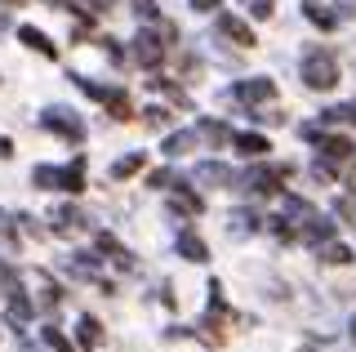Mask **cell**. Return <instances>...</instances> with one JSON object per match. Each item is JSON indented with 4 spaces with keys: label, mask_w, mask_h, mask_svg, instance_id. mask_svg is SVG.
<instances>
[{
    "label": "cell",
    "mask_w": 356,
    "mask_h": 352,
    "mask_svg": "<svg viewBox=\"0 0 356 352\" xmlns=\"http://www.w3.org/2000/svg\"><path fill=\"white\" fill-rule=\"evenodd\" d=\"M31 183H36V188L81 192L85 188V161H72V165H63V170H54V165H36V170H31Z\"/></svg>",
    "instance_id": "1"
},
{
    "label": "cell",
    "mask_w": 356,
    "mask_h": 352,
    "mask_svg": "<svg viewBox=\"0 0 356 352\" xmlns=\"http://www.w3.org/2000/svg\"><path fill=\"white\" fill-rule=\"evenodd\" d=\"M303 85H307V90H334V85H339V63H334V54L307 49V58H303Z\"/></svg>",
    "instance_id": "2"
},
{
    "label": "cell",
    "mask_w": 356,
    "mask_h": 352,
    "mask_svg": "<svg viewBox=\"0 0 356 352\" xmlns=\"http://www.w3.org/2000/svg\"><path fill=\"white\" fill-rule=\"evenodd\" d=\"M44 129H54L58 138L67 143H85V120L76 116V112H67V107H44Z\"/></svg>",
    "instance_id": "3"
},
{
    "label": "cell",
    "mask_w": 356,
    "mask_h": 352,
    "mask_svg": "<svg viewBox=\"0 0 356 352\" xmlns=\"http://www.w3.org/2000/svg\"><path fill=\"white\" fill-rule=\"evenodd\" d=\"M285 179H289V165H254V170L245 174V188L259 192V196H267V192L281 188Z\"/></svg>",
    "instance_id": "4"
},
{
    "label": "cell",
    "mask_w": 356,
    "mask_h": 352,
    "mask_svg": "<svg viewBox=\"0 0 356 352\" xmlns=\"http://www.w3.org/2000/svg\"><path fill=\"white\" fill-rule=\"evenodd\" d=\"M134 58H138L147 72H156L161 58H165V40L156 36V31H138V36H134Z\"/></svg>",
    "instance_id": "5"
},
{
    "label": "cell",
    "mask_w": 356,
    "mask_h": 352,
    "mask_svg": "<svg viewBox=\"0 0 356 352\" xmlns=\"http://www.w3.org/2000/svg\"><path fill=\"white\" fill-rule=\"evenodd\" d=\"M236 98H241V103H272V98H276V85L272 81H267V76H254V81H241L236 85Z\"/></svg>",
    "instance_id": "6"
},
{
    "label": "cell",
    "mask_w": 356,
    "mask_h": 352,
    "mask_svg": "<svg viewBox=\"0 0 356 352\" xmlns=\"http://www.w3.org/2000/svg\"><path fill=\"white\" fill-rule=\"evenodd\" d=\"M98 255H103V259H111V263H116V268L134 272V255H129V250L120 246V241L111 237V232H98Z\"/></svg>",
    "instance_id": "7"
},
{
    "label": "cell",
    "mask_w": 356,
    "mask_h": 352,
    "mask_svg": "<svg viewBox=\"0 0 356 352\" xmlns=\"http://www.w3.org/2000/svg\"><path fill=\"white\" fill-rule=\"evenodd\" d=\"M321 152H325V161H352L356 143L348 134H321Z\"/></svg>",
    "instance_id": "8"
},
{
    "label": "cell",
    "mask_w": 356,
    "mask_h": 352,
    "mask_svg": "<svg viewBox=\"0 0 356 352\" xmlns=\"http://www.w3.org/2000/svg\"><path fill=\"white\" fill-rule=\"evenodd\" d=\"M31 285H36L31 294H36L40 307H58V303H63V290H58V281H54L49 272H36V277H31Z\"/></svg>",
    "instance_id": "9"
},
{
    "label": "cell",
    "mask_w": 356,
    "mask_h": 352,
    "mask_svg": "<svg viewBox=\"0 0 356 352\" xmlns=\"http://www.w3.org/2000/svg\"><path fill=\"white\" fill-rule=\"evenodd\" d=\"M214 27H218L227 40H236V45H254L250 23H241V18H232V14H218V18H214Z\"/></svg>",
    "instance_id": "10"
},
{
    "label": "cell",
    "mask_w": 356,
    "mask_h": 352,
    "mask_svg": "<svg viewBox=\"0 0 356 352\" xmlns=\"http://www.w3.org/2000/svg\"><path fill=\"white\" fill-rule=\"evenodd\" d=\"M196 138H200V143H209V147H222V143H232L236 134H232L222 120H200V125H196Z\"/></svg>",
    "instance_id": "11"
},
{
    "label": "cell",
    "mask_w": 356,
    "mask_h": 352,
    "mask_svg": "<svg viewBox=\"0 0 356 352\" xmlns=\"http://www.w3.org/2000/svg\"><path fill=\"white\" fill-rule=\"evenodd\" d=\"M232 143H236V152H241V157H254V161H263L267 152H272V143H267L263 134H236Z\"/></svg>",
    "instance_id": "12"
},
{
    "label": "cell",
    "mask_w": 356,
    "mask_h": 352,
    "mask_svg": "<svg viewBox=\"0 0 356 352\" xmlns=\"http://www.w3.org/2000/svg\"><path fill=\"white\" fill-rule=\"evenodd\" d=\"M227 179H232V170H227V165H218V161L196 165V183H205V188H222Z\"/></svg>",
    "instance_id": "13"
},
{
    "label": "cell",
    "mask_w": 356,
    "mask_h": 352,
    "mask_svg": "<svg viewBox=\"0 0 356 352\" xmlns=\"http://www.w3.org/2000/svg\"><path fill=\"white\" fill-rule=\"evenodd\" d=\"M49 218H54V227H58V232H81V227H85V214L76 210V205H58Z\"/></svg>",
    "instance_id": "14"
},
{
    "label": "cell",
    "mask_w": 356,
    "mask_h": 352,
    "mask_svg": "<svg viewBox=\"0 0 356 352\" xmlns=\"http://www.w3.org/2000/svg\"><path fill=\"white\" fill-rule=\"evenodd\" d=\"M178 255L192 259V263H205V259H209V250H205V241H200L196 232H178Z\"/></svg>",
    "instance_id": "15"
},
{
    "label": "cell",
    "mask_w": 356,
    "mask_h": 352,
    "mask_svg": "<svg viewBox=\"0 0 356 352\" xmlns=\"http://www.w3.org/2000/svg\"><path fill=\"white\" fill-rule=\"evenodd\" d=\"M18 36H22V45H27V49H40L44 58H54V54H58V49H54V40L44 36V31H36V27H22Z\"/></svg>",
    "instance_id": "16"
},
{
    "label": "cell",
    "mask_w": 356,
    "mask_h": 352,
    "mask_svg": "<svg viewBox=\"0 0 356 352\" xmlns=\"http://www.w3.org/2000/svg\"><path fill=\"white\" fill-rule=\"evenodd\" d=\"M192 143H196V129H183V134L165 138V152H170V157H183V152H192Z\"/></svg>",
    "instance_id": "17"
},
{
    "label": "cell",
    "mask_w": 356,
    "mask_h": 352,
    "mask_svg": "<svg viewBox=\"0 0 356 352\" xmlns=\"http://www.w3.org/2000/svg\"><path fill=\"white\" fill-rule=\"evenodd\" d=\"M138 170H143V152H129V157H120L116 165H111L116 179H129V174H138Z\"/></svg>",
    "instance_id": "18"
},
{
    "label": "cell",
    "mask_w": 356,
    "mask_h": 352,
    "mask_svg": "<svg viewBox=\"0 0 356 352\" xmlns=\"http://www.w3.org/2000/svg\"><path fill=\"white\" fill-rule=\"evenodd\" d=\"M174 205H178L183 214H200V210H205V201H200L196 192H187V188H178V192H174Z\"/></svg>",
    "instance_id": "19"
},
{
    "label": "cell",
    "mask_w": 356,
    "mask_h": 352,
    "mask_svg": "<svg viewBox=\"0 0 356 352\" xmlns=\"http://www.w3.org/2000/svg\"><path fill=\"white\" fill-rule=\"evenodd\" d=\"M81 344L85 348H98V344H103V330H98L94 317H81Z\"/></svg>",
    "instance_id": "20"
},
{
    "label": "cell",
    "mask_w": 356,
    "mask_h": 352,
    "mask_svg": "<svg viewBox=\"0 0 356 352\" xmlns=\"http://www.w3.org/2000/svg\"><path fill=\"white\" fill-rule=\"evenodd\" d=\"M44 344H49L54 352H76V348H72V339H67L58 326H44Z\"/></svg>",
    "instance_id": "21"
},
{
    "label": "cell",
    "mask_w": 356,
    "mask_h": 352,
    "mask_svg": "<svg viewBox=\"0 0 356 352\" xmlns=\"http://www.w3.org/2000/svg\"><path fill=\"white\" fill-rule=\"evenodd\" d=\"M321 259H325V263H352V250H348V246H339V241H325Z\"/></svg>",
    "instance_id": "22"
},
{
    "label": "cell",
    "mask_w": 356,
    "mask_h": 352,
    "mask_svg": "<svg viewBox=\"0 0 356 352\" xmlns=\"http://www.w3.org/2000/svg\"><path fill=\"white\" fill-rule=\"evenodd\" d=\"M307 18H312V23H316V27H325V31H330L334 23H339V18H334L330 9H321V5H307Z\"/></svg>",
    "instance_id": "23"
},
{
    "label": "cell",
    "mask_w": 356,
    "mask_h": 352,
    "mask_svg": "<svg viewBox=\"0 0 356 352\" xmlns=\"http://www.w3.org/2000/svg\"><path fill=\"white\" fill-rule=\"evenodd\" d=\"M143 120H147L152 129H165V125H170V112H165V107H147V116H143Z\"/></svg>",
    "instance_id": "24"
},
{
    "label": "cell",
    "mask_w": 356,
    "mask_h": 352,
    "mask_svg": "<svg viewBox=\"0 0 356 352\" xmlns=\"http://www.w3.org/2000/svg\"><path fill=\"white\" fill-rule=\"evenodd\" d=\"M325 120H356V103H343V107H330Z\"/></svg>",
    "instance_id": "25"
},
{
    "label": "cell",
    "mask_w": 356,
    "mask_h": 352,
    "mask_svg": "<svg viewBox=\"0 0 356 352\" xmlns=\"http://www.w3.org/2000/svg\"><path fill=\"white\" fill-rule=\"evenodd\" d=\"M250 9L254 18H272V0H250Z\"/></svg>",
    "instance_id": "26"
},
{
    "label": "cell",
    "mask_w": 356,
    "mask_h": 352,
    "mask_svg": "<svg viewBox=\"0 0 356 352\" xmlns=\"http://www.w3.org/2000/svg\"><path fill=\"white\" fill-rule=\"evenodd\" d=\"M165 183H174V174L170 170H156L152 179H147V188H165Z\"/></svg>",
    "instance_id": "27"
},
{
    "label": "cell",
    "mask_w": 356,
    "mask_h": 352,
    "mask_svg": "<svg viewBox=\"0 0 356 352\" xmlns=\"http://www.w3.org/2000/svg\"><path fill=\"white\" fill-rule=\"evenodd\" d=\"M134 9H138V18H156V5H152V0H138Z\"/></svg>",
    "instance_id": "28"
},
{
    "label": "cell",
    "mask_w": 356,
    "mask_h": 352,
    "mask_svg": "<svg viewBox=\"0 0 356 352\" xmlns=\"http://www.w3.org/2000/svg\"><path fill=\"white\" fill-rule=\"evenodd\" d=\"M214 5H218V0H192V9H200V14H209Z\"/></svg>",
    "instance_id": "29"
},
{
    "label": "cell",
    "mask_w": 356,
    "mask_h": 352,
    "mask_svg": "<svg viewBox=\"0 0 356 352\" xmlns=\"http://www.w3.org/2000/svg\"><path fill=\"white\" fill-rule=\"evenodd\" d=\"M0 157H14V143H9L5 134H0Z\"/></svg>",
    "instance_id": "30"
},
{
    "label": "cell",
    "mask_w": 356,
    "mask_h": 352,
    "mask_svg": "<svg viewBox=\"0 0 356 352\" xmlns=\"http://www.w3.org/2000/svg\"><path fill=\"white\" fill-rule=\"evenodd\" d=\"M5 31H9V14H5V9H0V36H5Z\"/></svg>",
    "instance_id": "31"
},
{
    "label": "cell",
    "mask_w": 356,
    "mask_h": 352,
    "mask_svg": "<svg viewBox=\"0 0 356 352\" xmlns=\"http://www.w3.org/2000/svg\"><path fill=\"white\" fill-rule=\"evenodd\" d=\"M0 5H27V0H0Z\"/></svg>",
    "instance_id": "32"
},
{
    "label": "cell",
    "mask_w": 356,
    "mask_h": 352,
    "mask_svg": "<svg viewBox=\"0 0 356 352\" xmlns=\"http://www.w3.org/2000/svg\"><path fill=\"white\" fill-rule=\"evenodd\" d=\"M352 339H356V321H352Z\"/></svg>",
    "instance_id": "33"
}]
</instances>
